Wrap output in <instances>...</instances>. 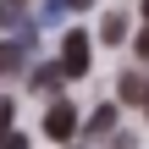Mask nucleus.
Masks as SVG:
<instances>
[{
  "label": "nucleus",
  "instance_id": "f257e3e1",
  "mask_svg": "<svg viewBox=\"0 0 149 149\" xmlns=\"http://www.w3.org/2000/svg\"><path fill=\"white\" fill-rule=\"evenodd\" d=\"M55 66H61V77H83V72H88V33H66Z\"/></svg>",
  "mask_w": 149,
  "mask_h": 149
},
{
  "label": "nucleus",
  "instance_id": "4468645a",
  "mask_svg": "<svg viewBox=\"0 0 149 149\" xmlns=\"http://www.w3.org/2000/svg\"><path fill=\"white\" fill-rule=\"evenodd\" d=\"M144 22H149V0H144Z\"/></svg>",
  "mask_w": 149,
  "mask_h": 149
},
{
  "label": "nucleus",
  "instance_id": "f8f14e48",
  "mask_svg": "<svg viewBox=\"0 0 149 149\" xmlns=\"http://www.w3.org/2000/svg\"><path fill=\"white\" fill-rule=\"evenodd\" d=\"M61 6H66V11H83V6H94V0H61Z\"/></svg>",
  "mask_w": 149,
  "mask_h": 149
},
{
  "label": "nucleus",
  "instance_id": "6e6552de",
  "mask_svg": "<svg viewBox=\"0 0 149 149\" xmlns=\"http://www.w3.org/2000/svg\"><path fill=\"white\" fill-rule=\"evenodd\" d=\"M33 83H39V88H55V83H61V66H39V77H33Z\"/></svg>",
  "mask_w": 149,
  "mask_h": 149
},
{
  "label": "nucleus",
  "instance_id": "20e7f679",
  "mask_svg": "<svg viewBox=\"0 0 149 149\" xmlns=\"http://www.w3.org/2000/svg\"><path fill=\"white\" fill-rule=\"evenodd\" d=\"M28 22V0H0V28H22Z\"/></svg>",
  "mask_w": 149,
  "mask_h": 149
},
{
  "label": "nucleus",
  "instance_id": "39448f33",
  "mask_svg": "<svg viewBox=\"0 0 149 149\" xmlns=\"http://www.w3.org/2000/svg\"><path fill=\"white\" fill-rule=\"evenodd\" d=\"M100 39H105V44H122V39H127V17H116V11H111V17H105V28H100Z\"/></svg>",
  "mask_w": 149,
  "mask_h": 149
},
{
  "label": "nucleus",
  "instance_id": "0eeeda50",
  "mask_svg": "<svg viewBox=\"0 0 149 149\" xmlns=\"http://www.w3.org/2000/svg\"><path fill=\"white\" fill-rule=\"evenodd\" d=\"M122 100H127V105H138V100H144V77H138V72H127V77H122Z\"/></svg>",
  "mask_w": 149,
  "mask_h": 149
},
{
  "label": "nucleus",
  "instance_id": "7ed1b4c3",
  "mask_svg": "<svg viewBox=\"0 0 149 149\" xmlns=\"http://www.w3.org/2000/svg\"><path fill=\"white\" fill-rule=\"evenodd\" d=\"M22 61H28V55H22V44H17V39H6V44H0V77L22 72Z\"/></svg>",
  "mask_w": 149,
  "mask_h": 149
},
{
  "label": "nucleus",
  "instance_id": "1a4fd4ad",
  "mask_svg": "<svg viewBox=\"0 0 149 149\" xmlns=\"http://www.w3.org/2000/svg\"><path fill=\"white\" fill-rule=\"evenodd\" d=\"M11 116H17V111H11V100H0V138L11 133Z\"/></svg>",
  "mask_w": 149,
  "mask_h": 149
},
{
  "label": "nucleus",
  "instance_id": "9d476101",
  "mask_svg": "<svg viewBox=\"0 0 149 149\" xmlns=\"http://www.w3.org/2000/svg\"><path fill=\"white\" fill-rule=\"evenodd\" d=\"M0 149H28V138H22V133H6V138H0Z\"/></svg>",
  "mask_w": 149,
  "mask_h": 149
},
{
  "label": "nucleus",
  "instance_id": "423d86ee",
  "mask_svg": "<svg viewBox=\"0 0 149 149\" xmlns=\"http://www.w3.org/2000/svg\"><path fill=\"white\" fill-rule=\"evenodd\" d=\"M83 127H88V133H111V127H116V105H100V111H94Z\"/></svg>",
  "mask_w": 149,
  "mask_h": 149
},
{
  "label": "nucleus",
  "instance_id": "f03ea898",
  "mask_svg": "<svg viewBox=\"0 0 149 149\" xmlns=\"http://www.w3.org/2000/svg\"><path fill=\"white\" fill-rule=\"evenodd\" d=\"M44 133H50V138H55V144H66V138H72V133H77V111H72V105H66V100H55V105H50V111H44Z\"/></svg>",
  "mask_w": 149,
  "mask_h": 149
},
{
  "label": "nucleus",
  "instance_id": "ddd939ff",
  "mask_svg": "<svg viewBox=\"0 0 149 149\" xmlns=\"http://www.w3.org/2000/svg\"><path fill=\"white\" fill-rule=\"evenodd\" d=\"M138 105H144V116H149V77H144V100H138Z\"/></svg>",
  "mask_w": 149,
  "mask_h": 149
},
{
  "label": "nucleus",
  "instance_id": "9b49d317",
  "mask_svg": "<svg viewBox=\"0 0 149 149\" xmlns=\"http://www.w3.org/2000/svg\"><path fill=\"white\" fill-rule=\"evenodd\" d=\"M138 55L149 61V22H144V33H138Z\"/></svg>",
  "mask_w": 149,
  "mask_h": 149
}]
</instances>
